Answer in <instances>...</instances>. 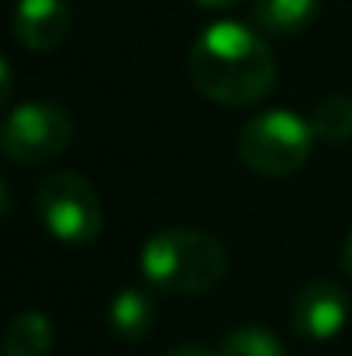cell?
<instances>
[{
    "label": "cell",
    "instance_id": "1",
    "mask_svg": "<svg viewBox=\"0 0 352 356\" xmlns=\"http://www.w3.org/2000/svg\"><path fill=\"white\" fill-rule=\"evenodd\" d=\"M194 87L225 108H249L276 87V59L269 45L238 21L208 24L190 45Z\"/></svg>",
    "mask_w": 352,
    "mask_h": 356
},
{
    "label": "cell",
    "instance_id": "2",
    "mask_svg": "<svg viewBox=\"0 0 352 356\" xmlns=\"http://www.w3.org/2000/svg\"><path fill=\"white\" fill-rule=\"evenodd\" d=\"M142 273L162 294H208L228 273V252L201 229H162L142 245Z\"/></svg>",
    "mask_w": 352,
    "mask_h": 356
},
{
    "label": "cell",
    "instance_id": "3",
    "mask_svg": "<svg viewBox=\"0 0 352 356\" xmlns=\"http://www.w3.org/2000/svg\"><path fill=\"white\" fill-rule=\"evenodd\" d=\"M35 211L45 232L66 245H90L104 229V204L94 184L73 170H56L38 184Z\"/></svg>",
    "mask_w": 352,
    "mask_h": 356
},
{
    "label": "cell",
    "instance_id": "4",
    "mask_svg": "<svg viewBox=\"0 0 352 356\" xmlns=\"http://www.w3.org/2000/svg\"><path fill=\"white\" fill-rule=\"evenodd\" d=\"M315 138L311 121L297 118L294 111H266L242 128L238 156L259 177H290L308 163Z\"/></svg>",
    "mask_w": 352,
    "mask_h": 356
},
{
    "label": "cell",
    "instance_id": "5",
    "mask_svg": "<svg viewBox=\"0 0 352 356\" xmlns=\"http://www.w3.org/2000/svg\"><path fill=\"white\" fill-rule=\"evenodd\" d=\"M73 138V118L62 104L49 101V97H35V101H24L17 104L7 121H3V131H0V142H3V152L10 163H21V166H42V163H52L56 156L66 152Z\"/></svg>",
    "mask_w": 352,
    "mask_h": 356
},
{
    "label": "cell",
    "instance_id": "6",
    "mask_svg": "<svg viewBox=\"0 0 352 356\" xmlns=\"http://www.w3.org/2000/svg\"><path fill=\"white\" fill-rule=\"evenodd\" d=\"M290 318H294L297 336L315 339V343H325V339H332V336H339L346 329L349 298H346V291L339 284L315 280V284H308V287L297 291L294 308H290Z\"/></svg>",
    "mask_w": 352,
    "mask_h": 356
},
{
    "label": "cell",
    "instance_id": "7",
    "mask_svg": "<svg viewBox=\"0 0 352 356\" xmlns=\"http://www.w3.org/2000/svg\"><path fill=\"white\" fill-rule=\"evenodd\" d=\"M73 24L66 0H17L14 7V35L31 52H52L66 42Z\"/></svg>",
    "mask_w": 352,
    "mask_h": 356
},
{
    "label": "cell",
    "instance_id": "8",
    "mask_svg": "<svg viewBox=\"0 0 352 356\" xmlns=\"http://www.w3.org/2000/svg\"><path fill=\"white\" fill-rule=\"evenodd\" d=\"M156 325V305L149 291L142 287H124L117 291L115 301L108 305V329L117 343H142Z\"/></svg>",
    "mask_w": 352,
    "mask_h": 356
},
{
    "label": "cell",
    "instance_id": "9",
    "mask_svg": "<svg viewBox=\"0 0 352 356\" xmlns=\"http://www.w3.org/2000/svg\"><path fill=\"white\" fill-rule=\"evenodd\" d=\"M52 339V322L42 312H17L3 332L0 356H49Z\"/></svg>",
    "mask_w": 352,
    "mask_h": 356
},
{
    "label": "cell",
    "instance_id": "10",
    "mask_svg": "<svg viewBox=\"0 0 352 356\" xmlns=\"http://www.w3.org/2000/svg\"><path fill=\"white\" fill-rule=\"evenodd\" d=\"M318 3L321 0H252V17L262 31L297 35L315 21Z\"/></svg>",
    "mask_w": 352,
    "mask_h": 356
},
{
    "label": "cell",
    "instance_id": "11",
    "mask_svg": "<svg viewBox=\"0 0 352 356\" xmlns=\"http://www.w3.org/2000/svg\"><path fill=\"white\" fill-rule=\"evenodd\" d=\"M311 128L325 142H349L352 138V97L332 94V97L318 101V108L311 111Z\"/></svg>",
    "mask_w": 352,
    "mask_h": 356
},
{
    "label": "cell",
    "instance_id": "12",
    "mask_svg": "<svg viewBox=\"0 0 352 356\" xmlns=\"http://www.w3.org/2000/svg\"><path fill=\"white\" fill-rule=\"evenodd\" d=\"M218 356H287L283 343L262 329V325H238L232 329L221 346H218Z\"/></svg>",
    "mask_w": 352,
    "mask_h": 356
},
{
    "label": "cell",
    "instance_id": "13",
    "mask_svg": "<svg viewBox=\"0 0 352 356\" xmlns=\"http://www.w3.org/2000/svg\"><path fill=\"white\" fill-rule=\"evenodd\" d=\"M166 356H218V353H211V346H204V343H180Z\"/></svg>",
    "mask_w": 352,
    "mask_h": 356
},
{
    "label": "cell",
    "instance_id": "14",
    "mask_svg": "<svg viewBox=\"0 0 352 356\" xmlns=\"http://www.w3.org/2000/svg\"><path fill=\"white\" fill-rule=\"evenodd\" d=\"M201 7H211V10H228L235 3H242V0H197Z\"/></svg>",
    "mask_w": 352,
    "mask_h": 356
},
{
    "label": "cell",
    "instance_id": "15",
    "mask_svg": "<svg viewBox=\"0 0 352 356\" xmlns=\"http://www.w3.org/2000/svg\"><path fill=\"white\" fill-rule=\"evenodd\" d=\"M346 270H349V277H352V232L346 238Z\"/></svg>",
    "mask_w": 352,
    "mask_h": 356
}]
</instances>
